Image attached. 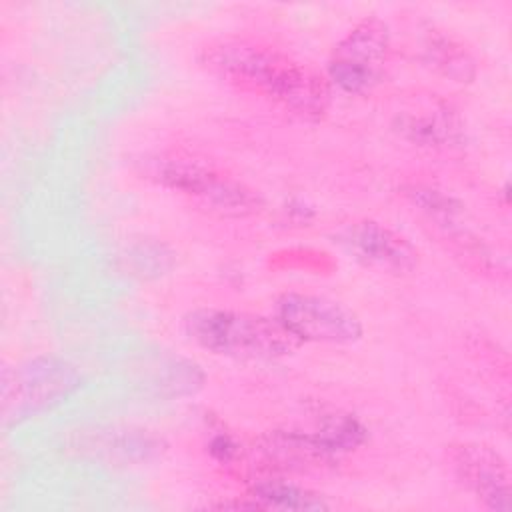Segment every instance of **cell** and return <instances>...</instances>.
Instances as JSON below:
<instances>
[{
	"mask_svg": "<svg viewBox=\"0 0 512 512\" xmlns=\"http://www.w3.org/2000/svg\"><path fill=\"white\" fill-rule=\"evenodd\" d=\"M336 242L366 268L408 274L418 266V250L402 234L374 220L348 224L336 234Z\"/></svg>",
	"mask_w": 512,
	"mask_h": 512,
	"instance_id": "cell-7",
	"label": "cell"
},
{
	"mask_svg": "<svg viewBox=\"0 0 512 512\" xmlns=\"http://www.w3.org/2000/svg\"><path fill=\"white\" fill-rule=\"evenodd\" d=\"M78 372L62 360L40 358L2 376V412L8 418L36 412L74 390Z\"/></svg>",
	"mask_w": 512,
	"mask_h": 512,
	"instance_id": "cell-6",
	"label": "cell"
},
{
	"mask_svg": "<svg viewBox=\"0 0 512 512\" xmlns=\"http://www.w3.org/2000/svg\"><path fill=\"white\" fill-rule=\"evenodd\" d=\"M274 318L302 344H352L364 334L360 316L346 304L302 292H284L276 300Z\"/></svg>",
	"mask_w": 512,
	"mask_h": 512,
	"instance_id": "cell-5",
	"label": "cell"
},
{
	"mask_svg": "<svg viewBox=\"0 0 512 512\" xmlns=\"http://www.w3.org/2000/svg\"><path fill=\"white\" fill-rule=\"evenodd\" d=\"M262 510H298V512H316L330 510V502L316 490L306 486L280 480V478H262L250 486V496Z\"/></svg>",
	"mask_w": 512,
	"mask_h": 512,
	"instance_id": "cell-9",
	"label": "cell"
},
{
	"mask_svg": "<svg viewBox=\"0 0 512 512\" xmlns=\"http://www.w3.org/2000/svg\"><path fill=\"white\" fill-rule=\"evenodd\" d=\"M200 64L228 84L306 120H320L330 108L332 86L326 76L272 46L226 38L204 46Z\"/></svg>",
	"mask_w": 512,
	"mask_h": 512,
	"instance_id": "cell-1",
	"label": "cell"
},
{
	"mask_svg": "<svg viewBox=\"0 0 512 512\" xmlns=\"http://www.w3.org/2000/svg\"><path fill=\"white\" fill-rule=\"evenodd\" d=\"M424 54L430 66L454 82H472L476 76V62L472 54L452 36L430 32L424 42Z\"/></svg>",
	"mask_w": 512,
	"mask_h": 512,
	"instance_id": "cell-11",
	"label": "cell"
},
{
	"mask_svg": "<svg viewBox=\"0 0 512 512\" xmlns=\"http://www.w3.org/2000/svg\"><path fill=\"white\" fill-rule=\"evenodd\" d=\"M210 454L216 460L228 464V462H232L238 456V444L228 434H218L210 442Z\"/></svg>",
	"mask_w": 512,
	"mask_h": 512,
	"instance_id": "cell-13",
	"label": "cell"
},
{
	"mask_svg": "<svg viewBox=\"0 0 512 512\" xmlns=\"http://www.w3.org/2000/svg\"><path fill=\"white\" fill-rule=\"evenodd\" d=\"M388 54L390 30L386 22L366 16L334 46L326 64V80L346 94H364L380 82Z\"/></svg>",
	"mask_w": 512,
	"mask_h": 512,
	"instance_id": "cell-4",
	"label": "cell"
},
{
	"mask_svg": "<svg viewBox=\"0 0 512 512\" xmlns=\"http://www.w3.org/2000/svg\"><path fill=\"white\" fill-rule=\"evenodd\" d=\"M450 462L456 478L484 506L492 510H510V470L506 460L484 444H458L450 450Z\"/></svg>",
	"mask_w": 512,
	"mask_h": 512,
	"instance_id": "cell-8",
	"label": "cell"
},
{
	"mask_svg": "<svg viewBox=\"0 0 512 512\" xmlns=\"http://www.w3.org/2000/svg\"><path fill=\"white\" fill-rule=\"evenodd\" d=\"M152 176L158 184L192 198L200 206L220 216L244 218L256 214L262 206L260 196L244 182L194 160H154Z\"/></svg>",
	"mask_w": 512,
	"mask_h": 512,
	"instance_id": "cell-3",
	"label": "cell"
},
{
	"mask_svg": "<svg viewBox=\"0 0 512 512\" xmlns=\"http://www.w3.org/2000/svg\"><path fill=\"white\" fill-rule=\"evenodd\" d=\"M184 330L204 350L240 360H276L300 346L276 318L228 308H196Z\"/></svg>",
	"mask_w": 512,
	"mask_h": 512,
	"instance_id": "cell-2",
	"label": "cell"
},
{
	"mask_svg": "<svg viewBox=\"0 0 512 512\" xmlns=\"http://www.w3.org/2000/svg\"><path fill=\"white\" fill-rule=\"evenodd\" d=\"M406 196L410 198V202L414 206H418L430 218L440 220V222L452 224L454 216L462 212V204L458 200H454L452 196H448L436 188L410 186V188H406Z\"/></svg>",
	"mask_w": 512,
	"mask_h": 512,
	"instance_id": "cell-12",
	"label": "cell"
},
{
	"mask_svg": "<svg viewBox=\"0 0 512 512\" xmlns=\"http://www.w3.org/2000/svg\"><path fill=\"white\" fill-rule=\"evenodd\" d=\"M398 130L422 146H448L460 140L458 116L448 108H438L420 116H402Z\"/></svg>",
	"mask_w": 512,
	"mask_h": 512,
	"instance_id": "cell-10",
	"label": "cell"
}]
</instances>
